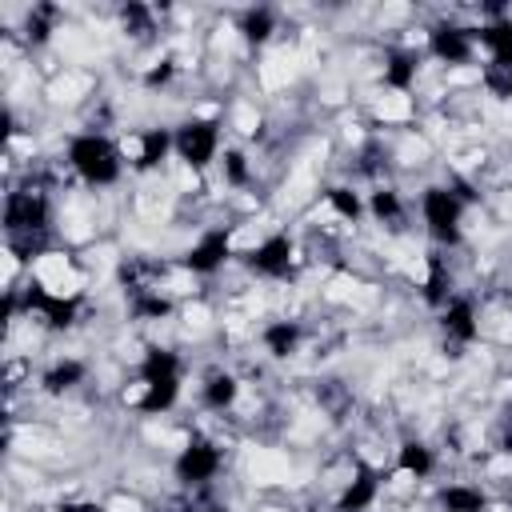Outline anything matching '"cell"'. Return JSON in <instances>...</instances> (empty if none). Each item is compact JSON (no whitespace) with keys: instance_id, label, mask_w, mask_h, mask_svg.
Segmentation results:
<instances>
[{"instance_id":"obj_1","label":"cell","mask_w":512,"mask_h":512,"mask_svg":"<svg viewBox=\"0 0 512 512\" xmlns=\"http://www.w3.org/2000/svg\"><path fill=\"white\" fill-rule=\"evenodd\" d=\"M64 168H68L80 184H88V188H112V184H120V176H124L128 164H124V156H120L116 136L84 128V132H72V136H68Z\"/></svg>"},{"instance_id":"obj_2","label":"cell","mask_w":512,"mask_h":512,"mask_svg":"<svg viewBox=\"0 0 512 512\" xmlns=\"http://www.w3.org/2000/svg\"><path fill=\"white\" fill-rule=\"evenodd\" d=\"M420 224L428 232V240L436 248H460L464 244V216H468V204L448 188V184H424L420 196Z\"/></svg>"},{"instance_id":"obj_3","label":"cell","mask_w":512,"mask_h":512,"mask_svg":"<svg viewBox=\"0 0 512 512\" xmlns=\"http://www.w3.org/2000/svg\"><path fill=\"white\" fill-rule=\"evenodd\" d=\"M172 152L192 176L212 168L224 152V116H196V112L184 116L172 128Z\"/></svg>"},{"instance_id":"obj_4","label":"cell","mask_w":512,"mask_h":512,"mask_svg":"<svg viewBox=\"0 0 512 512\" xmlns=\"http://www.w3.org/2000/svg\"><path fill=\"white\" fill-rule=\"evenodd\" d=\"M236 256H240V264H244L248 276L272 280V284L292 280V276H296V264H300V248H296V240H292L284 228L264 232L252 248H244V252H236Z\"/></svg>"},{"instance_id":"obj_5","label":"cell","mask_w":512,"mask_h":512,"mask_svg":"<svg viewBox=\"0 0 512 512\" xmlns=\"http://www.w3.org/2000/svg\"><path fill=\"white\" fill-rule=\"evenodd\" d=\"M476 52H480V44H476V24H460V20L448 16V20H436V24L424 28V56H428L432 64L448 68V72L472 64Z\"/></svg>"},{"instance_id":"obj_6","label":"cell","mask_w":512,"mask_h":512,"mask_svg":"<svg viewBox=\"0 0 512 512\" xmlns=\"http://www.w3.org/2000/svg\"><path fill=\"white\" fill-rule=\"evenodd\" d=\"M236 256V224H212L204 228L188 248L184 256L176 260V268H184L188 276H200V280H212L216 272H224V264Z\"/></svg>"},{"instance_id":"obj_7","label":"cell","mask_w":512,"mask_h":512,"mask_svg":"<svg viewBox=\"0 0 512 512\" xmlns=\"http://www.w3.org/2000/svg\"><path fill=\"white\" fill-rule=\"evenodd\" d=\"M220 472H224V444L212 440V436H192V440H184V444L176 448V456H172V476H176L184 488H192V492L216 484Z\"/></svg>"},{"instance_id":"obj_8","label":"cell","mask_w":512,"mask_h":512,"mask_svg":"<svg viewBox=\"0 0 512 512\" xmlns=\"http://www.w3.org/2000/svg\"><path fill=\"white\" fill-rule=\"evenodd\" d=\"M440 332H444V348H452V356H460L468 344L480 340V312L476 300L456 292L444 308H440Z\"/></svg>"},{"instance_id":"obj_9","label":"cell","mask_w":512,"mask_h":512,"mask_svg":"<svg viewBox=\"0 0 512 512\" xmlns=\"http://www.w3.org/2000/svg\"><path fill=\"white\" fill-rule=\"evenodd\" d=\"M384 496V472L376 464H364L352 472V480L344 484V492L332 500V512H372L376 500Z\"/></svg>"},{"instance_id":"obj_10","label":"cell","mask_w":512,"mask_h":512,"mask_svg":"<svg viewBox=\"0 0 512 512\" xmlns=\"http://www.w3.org/2000/svg\"><path fill=\"white\" fill-rule=\"evenodd\" d=\"M304 340H308V328H304L300 320H292V316H272V320L260 328V348H264L272 360L296 356V352L304 348Z\"/></svg>"},{"instance_id":"obj_11","label":"cell","mask_w":512,"mask_h":512,"mask_svg":"<svg viewBox=\"0 0 512 512\" xmlns=\"http://www.w3.org/2000/svg\"><path fill=\"white\" fill-rule=\"evenodd\" d=\"M240 396H244V380L236 372H228V368H212L204 376V384H200V404H204V412H216V416L236 412Z\"/></svg>"},{"instance_id":"obj_12","label":"cell","mask_w":512,"mask_h":512,"mask_svg":"<svg viewBox=\"0 0 512 512\" xmlns=\"http://www.w3.org/2000/svg\"><path fill=\"white\" fill-rule=\"evenodd\" d=\"M88 376H92V364H88V360H80V356H56V360L40 372V392L56 400V396L76 392Z\"/></svg>"},{"instance_id":"obj_13","label":"cell","mask_w":512,"mask_h":512,"mask_svg":"<svg viewBox=\"0 0 512 512\" xmlns=\"http://www.w3.org/2000/svg\"><path fill=\"white\" fill-rule=\"evenodd\" d=\"M436 468H440V456H436V448L428 444V440H420V436H404L400 444H396V472H404L408 480H428V476H436Z\"/></svg>"},{"instance_id":"obj_14","label":"cell","mask_w":512,"mask_h":512,"mask_svg":"<svg viewBox=\"0 0 512 512\" xmlns=\"http://www.w3.org/2000/svg\"><path fill=\"white\" fill-rule=\"evenodd\" d=\"M236 36L248 44V48H264V44H272L276 40V32H280V12L276 8H244L240 16H236Z\"/></svg>"},{"instance_id":"obj_15","label":"cell","mask_w":512,"mask_h":512,"mask_svg":"<svg viewBox=\"0 0 512 512\" xmlns=\"http://www.w3.org/2000/svg\"><path fill=\"white\" fill-rule=\"evenodd\" d=\"M368 216H372L380 228L400 232L404 220H408V200H404V192L392 188V184H376V188L368 192Z\"/></svg>"},{"instance_id":"obj_16","label":"cell","mask_w":512,"mask_h":512,"mask_svg":"<svg viewBox=\"0 0 512 512\" xmlns=\"http://www.w3.org/2000/svg\"><path fill=\"white\" fill-rule=\"evenodd\" d=\"M320 200H324V208H328L340 224H360V220L368 216V200H364L352 184H344V180L324 184V188H320Z\"/></svg>"},{"instance_id":"obj_17","label":"cell","mask_w":512,"mask_h":512,"mask_svg":"<svg viewBox=\"0 0 512 512\" xmlns=\"http://www.w3.org/2000/svg\"><path fill=\"white\" fill-rule=\"evenodd\" d=\"M436 512H488V492L468 480H448L436 488Z\"/></svg>"}]
</instances>
